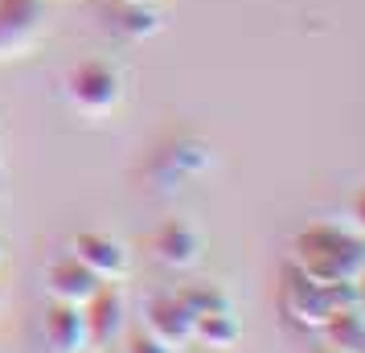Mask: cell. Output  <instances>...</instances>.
Instances as JSON below:
<instances>
[{"label": "cell", "instance_id": "cell-1", "mask_svg": "<svg viewBox=\"0 0 365 353\" xmlns=\"http://www.w3.org/2000/svg\"><path fill=\"white\" fill-rule=\"evenodd\" d=\"M292 259H296V271H304L316 284H353L365 271V238L357 230L316 222L296 235Z\"/></svg>", "mask_w": 365, "mask_h": 353}, {"label": "cell", "instance_id": "cell-2", "mask_svg": "<svg viewBox=\"0 0 365 353\" xmlns=\"http://www.w3.org/2000/svg\"><path fill=\"white\" fill-rule=\"evenodd\" d=\"M119 95H123V83H119L115 66L107 62H78L66 74V99L91 119L111 116L119 107Z\"/></svg>", "mask_w": 365, "mask_h": 353}, {"label": "cell", "instance_id": "cell-3", "mask_svg": "<svg viewBox=\"0 0 365 353\" xmlns=\"http://www.w3.org/2000/svg\"><path fill=\"white\" fill-rule=\"evenodd\" d=\"M83 320H86V345H91V349L115 345L119 337L128 333V308H123V296H119L115 287L103 284L99 292L83 304Z\"/></svg>", "mask_w": 365, "mask_h": 353}, {"label": "cell", "instance_id": "cell-4", "mask_svg": "<svg viewBox=\"0 0 365 353\" xmlns=\"http://www.w3.org/2000/svg\"><path fill=\"white\" fill-rule=\"evenodd\" d=\"M46 21L41 0H0V58H17Z\"/></svg>", "mask_w": 365, "mask_h": 353}, {"label": "cell", "instance_id": "cell-5", "mask_svg": "<svg viewBox=\"0 0 365 353\" xmlns=\"http://www.w3.org/2000/svg\"><path fill=\"white\" fill-rule=\"evenodd\" d=\"M193 312L181 304V296L173 292V296H152L148 308H144V329H148L152 337H160L168 349L181 353L189 341H193Z\"/></svg>", "mask_w": 365, "mask_h": 353}, {"label": "cell", "instance_id": "cell-6", "mask_svg": "<svg viewBox=\"0 0 365 353\" xmlns=\"http://www.w3.org/2000/svg\"><path fill=\"white\" fill-rule=\"evenodd\" d=\"M283 312L296 320V324H304V329H320L332 317L329 287L308 280L304 271H292L287 284H283Z\"/></svg>", "mask_w": 365, "mask_h": 353}, {"label": "cell", "instance_id": "cell-7", "mask_svg": "<svg viewBox=\"0 0 365 353\" xmlns=\"http://www.w3.org/2000/svg\"><path fill=\"white\" fill-rule=\"evenodd\" d=\"M70 255H74L83 267L95 271L103 284H115V280L128 275V251H123L111 235L83 230V235H74V242H70Z\"/></svg>", "mask_w": 365, "mask_h": 353}, {"label": "cell", "instance_id": "cell-8", "mask_svg": "<svg viewBox=\"0 0 365 353\" xmlns=\"http://www.w3.org/2000/svg\"><path fill=\"white\" fill-rule=\"evenodd\" d=\"M46 287H50V296L58 304H74V308H83V304L103 287V280L91 267H83L74 255H62V259H53L50 271H46Z\"/></svg>", "mask_w": 365, "mask_h": 353}, {"label": "cell", "instance_id": "cell-9", "mask_svg": "<svg viewBox=\"0 0 365 353\" xmlns=\"http://www.w3.org/2000/svg\"><path fill=\"white\" fill-rule=\"evenodd\" d=\"M152 251H156V259H160L165 267L189 271L201 259V235L189 226V222L173 218V222H165V226L156 230V238H152Z\"/></svg>", "mask_w": 365, "mask_h": 353}, {"label": "cell", "instance_id": "cell-10", "mask_svg": "<svg viewBox=\"0 0 365 353\" xmlns=\"http://www.w3.org/2000/svg\"><path fill=\"white\" fill-rule=\"evenodd\" d=\"M46 345L50 353H86V320H83V308L74 304H50L46 312Z\"/></svg>", "mask_w": 365, "mask_h": 353}, {"label": "cell", "instance_id": "cell-11", "mask_svg": "<svg viewBox=\"0 0 365 353\" xmlns=\"http://www.w3.org/2000/svg\"><path fill=\"white\" fill-rule=\"evenodd\" d=\"M320 333H324L329 353H361V345H365V312L361 308L332 312V317L320 324Z\"/></svg>", "mask_w": 365, "mask_h": 353}, {"label": "cell", "instance_id": "cell-12", "mask_svg": "<svg viewBox=\"0 0 365 353\" xmlns=\"http://www.w3.org/2000/svg\"><path fill=\"white\" fill-rule=\"evenodd\" d=\"M193 341L205 345V349H214V353H230L234 345L242 341V324H238V317H234V308H226V312H210V317H197V324H193Z\"/></svg>", "mask_w": 365, "mask_h": 353}, {"label": "cell", "instance_id": "cell-13", "mask_svg": "<svg viewBox=\"0 0 365 353\" xmlns=\"http://www.w3.org/2000/svg\"><path fill=\"white\" fill-rule=\"evenodd\" d=\"M177 296H181V304L193 312V320L210 317V312H226V308H234L230 296H226L217 284H189V287H181Z\"/></svg>", "mask_w": 365, "mask_h": 353}, {"label": "cell", "instance_id": "cell-14", "mask_svg": "<svg viewBox=\"0 0 365 353\" xmlns=\"http://www.w3.org/2000/svg\"><path fill=\"white\" fill-rule=\"evenodd\" d=\"M119 29L128 37H152L156 29H160V17L152 13V9H144L140 0H123V17H119Z\"/></svg>", "mask_w": 365, "mask_h": 353}, {"label": "cell", "instance_id": "cell-15", "mask_svg": "<svg viewBox=\"0 0 365 353\" xmlns=\"http://www.w3.org/2000/svg\"><path fill=\"white\" fill-rule=\"evenodd\" d=\"M123 353H177V349H168L148 329H135V333H123Z\"/></svg>", "mask_w": 365, "mask_h": 353}, {"label": "cell", "instance_id": "cell-16", "mask_svg": "<svg viewBox=\"0 0 365 353\" xmlns=\"http://www.w3.org/2000/svg\"><path fill=\"white\" fill-rule=\"evenodd\" d=\"M349 218H353V230L365 238V189H357V198H353V210H349Z\"/></svg>", "mask_w": 365, "mask_h": 353}, {"label": "cell", "instance_id": "cell-17", "mask_svg": "<svg viewBox=\"0 0 365 353\" xmlns=\"http://www.w3.org/2000/svg\"><path fill=\"white\" fill-rule=\"evenodd\" d=\"M353 287H357V308L365 312V271L357 275V280H353Z\"/></svg>", "mask_w": 365, "mask_h": 353}, {"label": "cell", "instance_id": "cell-18", "mask_svg": "<svg viewBox=\"0 0 365 353\" xmlns=\"http://www.w3.org/2000/svg\"><path fill=\"white\" fill-rule=\"evenodd\" d=\"M361 353H365V345H361Z\"/></svg>", "mask_w": 365, "mask_h": 353}]
</instances>
